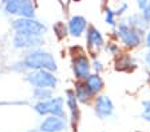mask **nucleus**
Returning a JSON list of instances; mask_svg holds the SVG:
<instances>
[{
    "label": "nucleus",
    "instance_id": "f257e3e1",
    "mask_svg": "<svg viewBox=\"0 0 150 132\" xmlns=\"http://www.w3.org/2000/svg\"><path fill=\"white\" fill-rule=\"evenodd\" d=\"M25 68H31L35 71H40V69H46V71H55L56 69V61L48 52L42 50H34L31 52H28L24 57L23 61Z\"/></svg>",
    "mask_w": 150,
    "mask_h": 132
},
{
    "label": "nucleus",
    "instance_id": "f03ea898",
    "mask_svg": "<svg viewBox=\"0 0 150 132\" xmlns=\"http://www.w3.org/2000/svg\"><path fill=\"white\" fill-rule=\"evenodd\" d=\"M12 27L15 28L16 34L42 36V34L46 32V27L35 19H23V17H19V19H16L12 23Z\"/></svg>",
    "mask_w": 150,
    "mask_h": 132
},
{
    "label": "nucleus",
    "instance_id": "7ed1b4c3",
    "mask_svg": "<svg viewBox=\"0 0 150 132\" xmlns=\"http://www.w3.org/2000/svg\"><path fill=\"white\" fill-rule=\"evenodd\" d=\"M6 11L11 15H19L23 19H34L35 6L32 1H20V0H11L6 3Z\"/></svg>",
    "mask_w": 150,
    "mask_h": 132
},
{
    "label": "nucleus",
    "instance_id": "20e7f679",
    "mask_svg": "<svg viewBox=\"0 0 150 132\" xmlns=\"http://www.w3.org/2000/svg\"><path fill=\"white\" fill-rule=\"evenodd\" d=\"M27 82L36 88H54L56 85V78L52 72L40 69V71H32L27 75Z\"/></svg>",
    "mask_w": 150,
    "mask_h": 132
},
{
    "label": "nucleus",
    "instance_id": "39448f33",
    "mask_svg": "<svg viewBox=\"0 0 150 132\" xmlns=\"http://www.w3.org/2000/svg\"><path fill=\"white\" fill-rule=\"evenodd\" d=\"M35 111L40 115H51V116L63 117L64 110H63V99L62 98H52L46 101H39L35 105Z\"/></svg>",
    "mask_w": 150,
    "mask_h": 132
},
{
    "label": "nucleus",
    "instance_id": "423d86ee",
    "mask_svg": "<svg viewBox=\"0 0 150 132\" xmlns=\"http://www.w3.org/2000/svg\"><path fill=\"white\" fill-rule=\"evenodd\" d=\"M117 35L119 36L122 43L129 48L137 47L138 44L141 43V32L137 31V29H134V28H131L126 22H121L118 24Z\"/></svg>",
    "mask_w": 150,
    "mask_h": 132
},
{
    "label": "nucleus",
    "instance_id": "0eeeda50",
    "mask_svg": "<svg viewBox=\"0 0 150 132\" xmlns=\"http://www.w3.org/2000/svg\"><path fill=\"white\" fill-rule=\"evenodd\" d=\"M72 69H74L75 78L79 79V80L86 82V80H87V78L91 75V73H90L91 64H90L88 57L86 56L84 54L76 55V56L74 57V60H72Z\"/></svg>",
    "mask_w": 150,
    "mask_h": 132
},
{
    "label": "nucleus",
    "instance_id": "6e6552de",
    "mask_svg": "<svg viewBox=\"0 0 150 132\" xmlns=\"http://www.w3.org/2000/svg\"><path fill=\"white\" fill-rule=\"evenodd\" d=\"M103 36L95 27H88L87 29V47L91 54H97L99 52L100 48L103 47Z\"/></svg>",
    "mask_w": 150,
    "mask_h": 132
},
{
    "label": "nucleus",
    "instance_id": "1a4fd4ad",
    "mask_svg": "<svg viewBox=\"0 0 150 132\" xmlns=\"http://www.w3.org/2000/svg\"><path fill=\"white\" fill-rule=\"evenodd\" d=\"M42 43H43L42 36L16 34L15 38H13V45L16 48H32V47H36V45H40Z\"/></svg>",
    "mask_w": 150,
    "mask_h": 132
},
{
    "label": "nucleus",
    "instance_id": "9d476101",
    "mask_svg": "<svg viewBox=\"0 0 150 132\" xmlns=\"http://www.w3.org/2000/svg\"><path fill=\"white\" fill-rule=\"evenodd\" d=\"M64 128H66L64 117H58V116H48L40 124L42 132H60Z\"/></svg>",
    "mask_w": 150,
    "mask_h": 132
},
{
    "label": "nucleus",
    "instance_id": "9b49d317",
    "mask_svg": "<svg viewBox=\"0 0 150 132\" xmlns=\"http://www.w3.org/2000/svg\"><path fill=\"white\" fill-rule=\"evenodd\" d=\"M112 111H114L112 101L107 96H98L95 100V113L98 116L100 119H105V117L111 115Z\"/></svg>",
    "mask_w": 150,
    "mask_h": 132
},
{
    "label": "nucleus",
    "instance_id": "f8f14e48",
    "mask_svg": "<svg viewBox=\"0 0 150 132\" xmlns=\"http://www.w3.org/2000/svg\"><path fill=\"white\" fill-rule=\"evenodd\" d=\"M86 27H87V22H86V19H84L83 16H79V15L72 16L69 22V32L74 38L81 36L84 32Z\"/></svg>",
    "mask_w": 150,
    "mask_h": 132
},
{
    "label": "nucleus",
    "instance_id": "ddd939ff",
    "mask_svg": "<svg viewBox=\"0 0 150 132\" xmlns=\"http://www.w3.org/2000/svg\"><path fill=\"white\" fill-rule=\"evenodd\" d=\"M86 85L88 87V89L91 91V94H99L103 88V80L99 76V73H94V75H90L86 80Z\"/></svg>",
    "mask_w": 150,
    "mask_h": 132
},
{
    "label": "nucleus",
    "instance_id": "4468645a",
    "mask_svg": "<svg viewBox=\"0 0 150 132\" xmlns=\"http://www.w3.org/2000/svg\"><path fill=\"white\" fill-rule=\"evenodd\" d=\"M75 96H76V100L82 101V103H87L91 98H93V94L88 89V87L86 85V83H78L76 87H75Z\"/></svg>",
    "mask_w": 150,
    "mask_h": 132
},
{
    "label": "nucleus",
    "instance_id": "2eb2a0df",
    "mask_svg": "<svg viewBox=\"0 0 150 132\" xmlns=\"http://www.w3.org/2000/svg\"><path fill=\"white\" fill-rule=\"evenodd\" d=\"M127 24L130 25L131 28L137 29L142 34L144 29H146L147 27V22L144 19V16L139 15V13H134V15H130L127 17Z\"/></svg>",
    "mask_w": 150,
    "mask_h": 132
},
{
    "label": "nucleus",
    "instance_id": "dca6fc26",
    "mask_svg": "<svg viewBox=\"0 0 150 132\" xmlns=\"http://www.w3.org/2000/svg\"><path fill=\"white\" fill-rule=\"evenodd\" d=\"M67 105H69L70 111H71V119L72 122H76L78 119V100L75 96L74 91H67Z\"/></svg>",
    "mask_w": 150,
    "mask_h": 132
},
{
    "label": "nucleus",
    "instance_id": "f3484780",
    "mask_svg": "<svg viewBox=\"0 0 150 132\" xmlns=\"http://www.w3.org/2000/svg\"><path fill=\"white\" fill-rule=\"evenodd\" d=\"M131 66H134V64H133V59L130 55H121L115 61V68L118 71H126Z\"/></svg>",
    "mask_w": 150,
    "mask_h": 132
},
{
    "label": "nucleus",
    "instance_id": "a211bd4d",
    "mask_svg": "<svg viewBox=\"0 0 150 132\" xmlns=\"http://www.w3.org/2000/svg\"><path fill=\"white\" fill-rule=\"evenodd\" d=\"M34 96H35V99H38V100H40V101H46V100L52 99L51 98L52 94H51L50 88H35Z\"/></svg>",
    "mask_w": 150,
    "mask_h": 132
},
{
    "label": "nucleus",
    "instance_id": "6ab92c4d",
    "mask_svg": "<svg viewBox=\"0 0 150 132\" xmlns=\"http://www.w3.org/2000/svg\"><path fill=\"white\" fill-rule=\"evenodd\" d=\"M105 19H106V23L110 25H115V13L111 8H106L105 11Z\"/></svg>",
    "mask_w": 150,
    "mask_h": 132
},
{
    "label": "nucleus",
    "instance_id": "aec40b11",
    "mask_svg": "<svg viewBox=\"0 0 150 132\" xmlns=\"http://www.w3.org/2000/svg\"><path fill=\"white\" fill-rule=\"evenodd\" d=\"M54 31H55V34L58 35L59 39H62L63 36H66V34H67V28H66V25L63 24V23H56L55 27H54Z\"/></svg>",
    "mask_w": 150,
    "mask_h": 132
},
{
    "label": "nucleus",
    "instance_id": "412c9836",
    "mask_svg": "<svg viewBox=\"0 0 150 132\" xmlns=\"http://www.w3.org/2000/svg\"><path fill=\"white\" fill-rule=\"evenodd\" d=\"M142 116H144L145 120L150 122V100L144 101V112H142Z\"/></svg>",
    "mask_w": 150,
    "mask_h": 132
},
{
    "label": "nucleus",
    "instance_id": "4be33fe9",
    "mask_svg": "<svg viewBox=\"0 0 150 132\" xmlns=\"http://www.w3.org/2000/svg\"><path fill=\"white\" fill-rule=\"evenodd\" d=\"M106 50L109 51V52H110L111 55H118V52H119L118 44H115V43H110V44H107Z\"/></svg>",
    "mask_w": 150,
    "mask_h": 132
},
{
    "label": "nucleus",
    "instance_id": "5701e85b",
    "mask_svg": "<svg viewBox=\"0 0 150 132\" xmlns=\"http://www.w3.org/2000/svg\"><path fill=\"white\" fill-rule=\"evenodd\" d=\"M126 10H127V4H126V3H122L121 6H119L118 10L114 11V13H115V16H119V15H122V13L125 12Z\"/></svg>",
    "mask_w": 150,
    "mask_h": 132
},
{
    "label": "nucleus",
    "instance_id": "b1692460",
    "mask_svg": "<svg viewBox=\"0 0 150 132\" xmlns=\"http://www.w3.org/2000/svg\"><path fill=\"white\" fill-rule=\"evenodd\" d=\"M93 66H94V69L97 71V73H98V72H100V71H102V69H103L102 63H100L99 60H97V59H95V60H94V61H93Z\"/></svg>",
    "mask_w": 150,
    "mask_h": 132
},
{
    "label": "nucleus",
    "instance_id": "393cba45",
    "mask_svg": "<svg viewBox=\"0 0 150 132\" xmlns=\"http://www.w3.org/2000/svg\"><path fill=\"white\" fill-rule=\"evenodd\" d=\"M142 16H144V19L146 22H150V1H149V6L146 7V10L142 12Z\"/></svg>",
    "mask_w": 150,
    "mask_h": 132
},
{
    "label": "nucleus",
    "instance_id": "a878e982",
    "mask_svg": "<svg viewBox=\"0 0 150 132\" xmlns=\"http://www.w3.org/2000/svg\"><path fill=\"white\" fill-rule=\"evenodd\" d=\"M147 6H149V1H146V0H141V1H138V7H139V10H142V11L146 10Z\"/></svg>",
    "mask_w": 150,
    "mask_h": 132
},
{
    "label": "nucleus",
    "instance_id": "bb28decb",
    "mask_svg": "<svg viewBox=\"0 0 150 132\" xmlns=\"http://www.w3.org/2000/svg\"><path fill=\"white\" fill-rule=\"evenodd\" d=\"M146 64L150 67V51L147 52V55H146Z\"/></svg>",
    "mask_w": 150,
    "mask_h": 132
},
{
    "label": "nucleus",
    "instance_id": "cd10ccee",
    "mask_svg": "<svg viewBox=\"0 0 150 132\" xmlns=\"http://www.w3.org/2000/svg\"><path fill=\"white\" fill-rule=\"evenodd\" d=\"M146 44H147V47L150 48V32L146 35Z\"/></svg>",
    "mask_w": 150,
    "mask_h": 132
},
{
    "label": "nucleus",
    "instance_id": "c85d7f7f",
    "mask_svg": "<svg viewBox=\"0 0 150 132\" xmlns=\"http://www.w3.org/2000/svg\"><path fill=\"white\" fill-rule=\"evenodd\" d=\"M147 82H149V85H150V73H149V78H147Z\"/></svg>",
    "mask_w": 150,
    "mask_h": 132
}]
</instances>
